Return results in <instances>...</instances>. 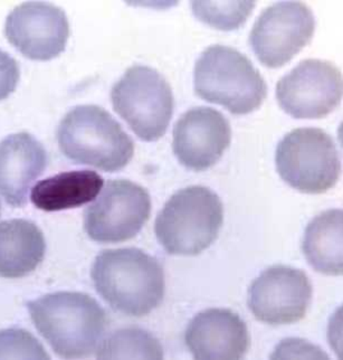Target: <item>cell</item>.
Returning a JSON list of instances; mask_svg holds the SVG:
<instances>
[{
	"label": "cell",
	"mask_w": 343,
	"mask_h": 360,
	"mask_svg": "<svg viewBox=\"0 0 343 360\" xmlns=\"http://www.w3.org/2000/svg\"><path fill=\"white\" fill-rule=\"evenodd\" d=\"M278 175L303 194H323L341 175L335 141L321 129L300 128L286 134L276 148Z\"/></svg>",
	"instance_id": "cell-7"
},
{
	"label": "cell",
	"mask_w": 343,
	"mask_h": 360,
	"mask_svg": "<svg viewBox=\"0 0 343 360\" xmlns=\"http://www.w3.org/2000/svg\"><path fill=\"white\" fill-rule=\"evenodd\" d=\"M98 359H162L158 339L140 328H124L111 333L98 345Z\"/></svg>",
	"instance_id": "cell-19"
},
{
	"label": "cell",
	"mask_w": 343,
	"mask_h": 360,
	"mask_svg": "<svg viewBox=\"0 0 343 360\" xmlns=\"http://www.w3.org/2000/svg\"><path fill=\"white\" fill-rule=\"evenodd\" d=\"M312 295V284L303 271L274 265L251 284L248 308L259 321L273 326L291 325L304 318Z\"/></svg>",
	"instance_id": "cell-11"
},
{
	"label": "cell",
	"mask_w": 343,
	"mask_h": 360,
	"mask_svg": "<svg viewBox=\"0 0 343 360\" xmlns=\"http://www.w3.org/2000/svg\"><path fill=\"white\" fill-rule=\"evenodd\" d=\"M49 359V356L28 331L6 329L0 331V359Z\"/></svg>",
	"instance_id": "cell-21"
},
{
	"label": "cell",
	"mask_w": 343,
	"mask_h": 360,
	"mask_svg": "<svg viewBox=\"0 0 343 360\" xmlns=\"http://www.w3.org/2000/svg\"><path fill=\"white\" fill-rule=\"evenodd\" d=\"M60 150L75 164L115 172L134 155V143L120 123L98 105L72 109L58 129Z\"/></svg>",
	"instance_id": "cell-3"
},
{
	"label": "cell",
	"mask_w": 343,
	"mask_h": 360,
	"mask_svg": "<svg viewBox=\"0 0 343 360\" xmlns=\"http://www.w3.org/2000/svg\"><path fill=\"white\" fill-rule=\"evenodd\" d=\"M27 308L36 329L65 359L92 355L107 329L104 309L85 293H51L30 301Z\"/></svg>",
	"instance_id": "cell-2"
},
{
	"label": "cell",
	"mask_w": 343,
	"mask_h": 360,
	"mask_svg": "<svg viewBox=\"0 0 343 360\" xmlns=\"http://www.w3.org/2000/svg\"><path fill=\"white\" fill-rule=\"evenodd\" d=\"M186 346L195 359L238 360L250 348L247 326L229 309H207L189 322Z\"/></svg>",
	"instance_id": "cell-14"
},
{
	"label": "cell",
	"mask_w": 343,
	"mask_h": 360,
	"mask_svg": "<svg viewBox=\"0 0 343 360\" xmlns=\"http://www.w3.org/2000/svg\"><path fill=\"white\" fill-rule=\"evenodd\" d=\"M115 112L143 141H158L166 134L172 113L174 94L169 83L155 68L134 65L112 88Z\"/></svg>",
	"instance_id": "cell-6"
},
{
	"label": "cell",
	"mask_w": 343,
	"mask_h": 360,
	"mask_svg": "<svg viewBox=\"0 0 343 360\" xmlns=\"http://www.w3.org/2000/svg\"><path fill=\"white\" fill-rule=\"evenodd\" d=\"M316 18L300 1H280L263 11L254 24L250 44L263 65L278 68L289 63L313 37Z\"/></svg>",
	"instance_id": "cell-9"
},
{
	"label": "cell",
	"mask_w": 343,
	"mask_h": 360,
	"mask_svg": "<svg viewBox=\"0 0 343 360\" xmlns=\"http://www.w3.org/2000/svg\"><path fill=\"white\" fill-rule=\"evenodd\" d=\"M0 213H1V204H0Z\"/></svg>",
	"instance_id": "cell-23"
},
{
	"label": "cell",
	"mask_w": 343,
	"mask_h": 360,
	"mask_svg": "<svg viewBox=\"0 0 343 360\" xmlns=\"http://www.w3.org/2000/svg\"><path fill=\"white\" fill-rule=\"evenodd\" d=\"M46 166V151L32 134L7 136L0 142V195L11 206L22 207Z\"/></svg>",
	"instance_id": "cell-15"
},
{
	"label": "cell",
	"mask_w": 343,
	"mask_h": 360,
	"mask_svg": "<svg viewBox=\"0 0 343 360\" xmlns=\"http://www.w3.org/2000/svg\"><path fill=\"white\" fill-rule=\"evenodd\" d=\"M46 242L43 232L26 219L0 223V276L24 278L43 262Z\"/></svg>",
	"instance_id": "cell-16"
},
{
	"label": "cell",
	"mask_w": 343,
	"mask_h": 360,
	"mask_svg": "<svg viewBox=\"0 0 343 360\" xmlns=\"http://www.w3.org/2000/svg\"><path fill=\"white\" fill-rule=\"evenodd\" d=\"M276 98L284 112L295 119H321L342 100V74L328 60H302L276 85Z\"/></svg>",
	"instance_id": "cell-10"
},
{
	"label": "cell",
	"mask_w": 343,
	"mask_h": 360,
	"mask_svg": "<svg viewBox=\"0 0 343 360\" xmlns=\"http://www.w3.org/2000/svg\"><path fill=\"white\" fill-rule=\"evenodd\" d=\"M193 85L199 98L236 115L259 109L267 96L266 82L251 60L223 45H213L202 53L195 65Z\"/></svg>",
	"instance_id": "cell-5"
},
{
	"label": "cell",
	"mask_w": 343,
	"mask_h": 360,
	"mask_svg": "<svg viewBox=\"0 0 343 360\" xmlns=\"http://www.w3.org/2000/svg\"><path fill=\"white\" fill-rule=\"evenodd\" d=\"M254 1H193V14L205 24L221 30H233L245 24L253 13Z\"/></svg>",
	"instance_id": "cell-20"
},
{
	"label": "cell",
	"mask_w": 343,
	"mask_h": 360,
	"mask_svg": "<svg viewBox=\"0 0 343 360\" xmlns=\"http://www.w3.org/2000/svg\"><path fill=\"white\" fill-rule=\"evenodd\" d=\"M224 223L221 198L204 186L180 189L157 216L155 233L167 253L195 257L217 240Z\"/></svg>",
	"instance_id": "cell-4"
},
{
	"label": "cell",
	"mask_w": 343,
	"mask_h": 360,
	"mask_svg": "<svg viewBox=\"0 0 343 360\" xmlns=\"http://www.w3.org/2000/svg\"><path fill=\"white\" fill-rule=\"evenodd\" d=\"M232 141L228 120L212 108H193L176 122L172 150L180 164L195 172L217 164Z\"/></svg>",
	"instance_id": "cell-13"
},
{
	"label": "cell",
	"mask_w": 343,
	"mask_h": 360,
	"mask_svg": "<svg viewBox=\"0 0 343 360\" xmlns=\"http://www.w3.org/2000/svg\"><path fill=\"white\" fill-rule=\"evenodd\" d=\"M6 37L26 58L48 60L64 52L70 24L63 9L48 3H24L7 17Z\"/></svg>",
	"instance_id": "cell-12"
},
{
	"label": "cell",
	"mask_w": 343,
	"mask_h": 360,
	"mask_svg": "<svg viewBox=\"0 0 343 360\" xmlns=\"http://www.w3.org/2000/svg\"><path fill=\"white\" fill-rule=\"evenodd\" d=\"M20 81V66L11 55L0 49V101L14 92Z\"/></svg>",
	"instance_id": "cell-22"
},
{
	"label": "cell",
	"mask_w": 343,
	"mask_h": 360,
	"mask_svg": "<svg viewBox=\"0 0 343 360\" xmlns=\"http://www.w3.org/2000/svg\"><path fill=\"white\" fill-rule=\"evenodd\" d=\"M342 210L316 216L305 229L302 251L309 264L325 276H342Z\"/></svg>",
	"instance_id": "cell-18"
},
{
	"label": "cell",
	"mask_w": 343,
	"mask_h": 360,
	"mask_svg": "<svg viewBox=\"0 0 343 360\" xmlns=\"http://www.w3.org/2000/svg\"><path fill=\"white\" fill-rule=\"evenodd\" d=\"M103 184V178L92 170L60 172L36 184L30 200L45 212L81 207L96 200Z\"/></svg>",
	"instance_id": "cell-17"
},
{
	"label": "cell",
	"mask_w": 343,
	"mask_h": 360,
	"mask_svg": "<svg viewBox=\"0 0 343 360\" xmlns=\"http://www.w3.org/2000/svg\"><path fill=\"white\" fill-rule=\"evenodd\" d=\"M150 214L145 188L130 180H109L85 210V232L98 243H121L136 238Z\"/></svg>",
	"instance_id": "cell-8"
},
{
	"label": "cell",
	"mask_w": 343,
	"mask_h": 360,
	"mask_svg": "<svg viewBox=\"0 0 343 360\" xmlns=\"http://www.w3.org/2000/svg\"><path fill=\"white\" fill-rule=\"evenodd\" d=\"M91 276L102 299L126 316H147L164 301V269L140 248L102 251L93 263Z\"/></svg>",
	"instance_id": "cell-1"
}]
</instances>
